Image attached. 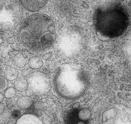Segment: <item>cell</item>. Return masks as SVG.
I'll return each instance as SVG.
<instances>
[{
	"label": "cell",
	"mask_w": 131,
	"mask_h": 124,
	"mask_svg": "<svg viewBox=\"0 0 131 124\" xmlns=\"http://www.w3.org/2000/svg\"><path fill=\"white\" fill-rule=\"evenodd\" d=\"M21 42L28 49L41 52L50 49L56 40L54 23L41 14L30 15L23 21L19 29Z\"/></svg>",
	"instance_id": "obj_1"
},
{
	"label": "cell",
	"mask_w": 131,
	"mask_h": 124,
	"mask_svg": "<svg viewBox=\"0 0 131 124\" xmlns=\"http://www.w3.org/2000/svg\"><path fill=\"white\" fill-rule=\"evenodd\" d=\"M88 72L81 64L67 63L56 70L54 79V89L61 98L75 99L80 98L90 85Z\"/></svg>",
	"instance_id": "obj_2"
},
{
	"label": "cell",
	"mask_w": 131,
	"mask_h": 124,
	"mask_svg": "<svg viewBox=\"0 0 131 124\" xmlns=\"http://www.w3.org/2000/svg\"><path fill=\"white\" fill-rule=\"evenodd\" d=\"M93 21L97 33L108 39L121 36L130 25L127 10L118 2L98 6L94 14Z\"/></svg>",
	"instance_id": "obj_3"
},
{
	"label": "cell",
	"mask_w": 131,
	"mask_h": 124,
	"mask_svg": "<svg viewBox=\"0 0 131 124\" xmlns=\"http://www.w3.org/2000/svg\"><path fill=\"white\" fill-rule=\"evenodd\" d=\"M85 39L82 31L76 27H70L60 34L58 47L65 56L73 57L79 54L84 47Z\"/></svg>",
	"instance_id": "obj_4"
},
{
	"label": "cell",
	"mask_w": 131,
	"mask_h": 124,
	"mask_svg": "<svg viewBox=\"0 0 131 124\" xmlns=\"http://www.w3.org/2000/svg\"><path fill=\"white\" fill-rule=\"evenodd\" d=\"M23 8L17 1H0V30L12 31L22 20Z\"/></svg>",
	"instance_id": "obj_5"
},
{
	"label": "cell",
	"mask_w": 131,
	"mask_h": 124,
	"mask_svg": "<svg viewBox=\"0 0 131 124\" xmlns=\"http://www.w3.org/2000/svg\"><path fill=\"white\" fill-rule=\"evenodd\" d=\"M27 80L29 90L36 96L45 95L51 90L50 79L46 74L41 72H32L28 76Z\"/></svg>",
	"instance_id": "obj_6"
},
{
	"label": "cell",
	"mask_w": 131,
	"mask_h": 124,
	"mask_svg": "<svg viewBox=\"0 0 131 124\" xmlns=\"http://www.w3.org/2000/svg\"><path fill=\"white\" fill-rule=\"evenodd\" d=\"M47 1H23L19 2L22 6L28 11L34 12L39 11L47 4Z\"/></svg>",
	"instance_id": "obj_7"
},
{
	"label": "cell",
	"mask_w": 131,
	"mask_h": 124,
	"mask_svg": "<svg viewBox=\"0 0 131 124\" xmlns=\"http://www.w3.org/2000/svg\"><path fill=\"white\" fill-rule=\"evenodd\" d=\"M15 124H43L41 120L36 115L27 113L18 119Z\"/></svg>",
	"instance_id": "obj_8"
},
{
	"label": "cell",
	"mask_w": 131,
	"mask_h": 124,
	"mask_svg": "<svg viewBox=\"0 0 131 124\" xmlns=\"http://www.w3.org/2000/svg\"><path fill=\"white\" fill-rule=\"evenodd\" d=\"M17 106L20 109H28L33 104V101L28 97H21L17 101Z\"/></svg>",
	"instance_id": "obj_9"
},
{
	"label": "cell",
	"mask_w": 131,
	"mask_h": 124,
	"mask_svg": "<svg viewBox=\"0 0 131 124\" xmlns=\"http://www.w3.org/2000/svg\"><path fill=\"white\" fill-rule=\"evenodd\" d=\"M15 88L19 92H23L28 88V83L24 77L17 78L15 82Z\"/></svg>",
	"instance_id": "obj_10"
},
{
	"label": "cell",
	"mask_w": 131,
	"mask_h": 124,
	"mask_svg": "<svg viewBox=\"0 0 131 124\" xmlns=\"http://www.w3.org/2000/svg\"><path fill=\"white\" fill-rule=\"evenodd\" d=\"M19 73L16 69L9 67L6 68L4 71V75L6 79L9 81H13L17 79Z\"/></svg>",
	"instance_id": "obj_11"
},
{
	"label": "cell",
	"mask_w": 131,
	"mask_h": 124,
	"mask_svg": "<svg viewBox=\"0 0 131 124\" xmlns=\"http://www.w3.org/2000/svg\"><path fill=\"white\" fill-rule=\"evenodd\" d=\"M116 114L115 110L111 109L106 111L103 115V124H113Z\"/></svg>",
	"instance_id": "obj_12"
},
{
	"label": "cell",
	"mask_w": 131,
	"mask_h": 124,
	"mask_svg": "<svg viewBox=\"0 0 131 124\" xmlns=\"http://www.w3.org/2000/svg\"><path fill=\"white\" fill-rule=\"evenodd\" d=\"M28 65L32 69H38L43 66V62L41 59L37 57H32L28 61Z\"/></svg>",
	"instance_id": "obj_13"
},
{
	"label": "cell",
	"mask_w": 131,
	"mask_h": 124,
	"mask_svg": "<svg viewBox=\"0 0 131 124\" xmlns=\"http://www.w3.org/2000/svg\"><path fill=\"white\" fill-rule=\"evenodd\" d=\"M91 111H90V110L86 108L81 109L80 111H79L78 115L79 119L83 121L89 120L91 118Z\"/></svg>",
	"instance_id": "obj_14"
},
{
	"label": "cell",
	"mask_w": 131,
	"mask_h": 124,
	"mask_svg": "<svg viewBox=\"0 0 131 124\" xmlns=\"http://www.w3.org/2000/svg\"><path fill=\"white\" fill-rule=\"evenodd\" d=\"M13 62L15 66L19 68H23L25 66L26 60L24 56L18 54L14 57Z\"/></svg>",
	"instance_id": "obj_15"
},
{
	"label": "cell",
	"mask_w": 131,
	"mask_h": 124,
	"mask_svg": "<svg viewBox=\"0 0 131 124\" xmlns=\"http://www.w3.org/2000/svg\"><path fill=\"white\" fill-rule=\"evenodd\" d=\"M16 94V91L13 87H10L6 89L4 93V97L8 99L14 98Z\"/></svg>",
	"instance_id": "obj_16"
},
{
	"label": "cell",
	"mask_w": 131,
	"mask_h": 124,
	"mask_svg": "<svg viewBox=\"0 0 131 124\" xmlns=\"http://www.w3.org/2000/svg\"><path fill=\"white\" fill-rule=\"evenodd\" d=\"M8 86L7 79L5 77L0 76V92H4Z\"/></svg>",
	"instance_id": "obj_17"
},
{
	"label": "cell",
	"mask_w": 131,
	"mask_h": 124,
	"mask_svg": "<svg viewBox=\"0 0 131 124\" xmlns=\"http://www.w3.org/2000/svg\"><path fill=\"white\" fill-rule=\"evenodd\" d=\"M12 112L9 108L5 109L4 112L2 114V117L5 119H9L12 116Z\"/></svg>",
	"instance_id": "obj_18"
},
{
	"label": "cell",
	"mask_w": 131,
	"mask_h": 124,
	"mask_svg": "<svg viewBox=\"0 0 131 124\" xmlns=\"http://www.w3.org/2000/svg\"><path fill=\"white\" fill-rule=\"evenodd\" d=\"M34 107L36 110H41L43 108V104L41 101H37L34 104Z\"/></svg>",
	"instance_id": "obj_19"
},
{
	"label": "cell",
	"mask_w": 131,
	"mask_h": 124,
	"mask_svg": "<svg viewBox=\"0 0 131 124\" xmlns=\"http://www.w3.org/2000/svg\"><path fill=\"white\" fill-rule=\"evenodd\" d=\"M12 116L15 119H19L21 117V112L19 110H15L12 112Z\"/></svg>",
	"instance_id": "obj_20"
},
{
	"label": "cell",
	"mask_w": 131,
	"mask_h": 124,
	"mask_svg": "<svg viewBox=\"0 0 131 124\" xmlns=\"http://www.w3.org/2000/svg\"><path fill=\"white\" fill-rule=\"evenodd\" d=\"M30 72H31V70L29 69L23 70L22 72V75L24 77H26L28 75H30Z\"/></svg>",
	"instance_id": "obj_21"
},
{
	"label": "cell",
	"mask_w": 131,
	"mask_h": 124,
	"mask_svg": "<svg viewBox=\"0 0 131 124\" xmlns=\"http://www.w3.org/2000/svg\"><path fill=\"white\" fill-rule=\"evenodd\" d=\"M5 109H6V107L4 104L0 103V116L4 112Z\"/></svg>",
	"instance_id": "obj_22"
},
{
	"label": "cell",
	"mask_w": 131,
	"mask_h": 124,
	"mask_svg": "<svg viewBox=\"0 0 131 124\" xmlns=\"http://www.w3.org/2000/svg\"><path fill=\"white\" fill-rule=\"evenodd\" d=\"M52 56V54H51V53H47L46 54H45L43 57V58L44 60H47L49 59L50 58L51 56Z\"/></svg>",
	"instance_id": "obj_23"
},
{
	"label": "cell",
	"mask_w": 131,
	"mask_h": 124,
	"mask_svg": "<svg viewBox=\"0 0 131 124\" xmlns=\"http://www.w3.org/2000/svg\"><path fill=\"white\" fill-rule=\"evenodd\" d=\"M8 54H9V56H16L17 55L19 54V51H15H15H11L10 52H9Z\"/></svg>",
	"instance_id": "obj_24"
},
{
	"label": "cell",
	"mask_w": 131,
	"mask_h": 124,
	"mask_svg": "<svg viewBox=\"0 0 131 124\" xmlns=\"http://www.w3.org/2000/svg\"><path fill=\"white\" fill-rule=\"evenodd\" d=\"M7 41L8 43L11 44L14 43L15 39H14L13 37H11V38H8L7 40Z\"/></svg>",
	"instance_id": "obj_25"
},
{
	"label": "cell",
	"mask_w": 131,
	"mask_h": 124,
	"mask_svg": "<svg viewBox=\"0 0 131 124\" xmlns=\"http://www.w3.org/2000/svg\"><path fill=\"white\" fill-rule=\"evenodd\" d=\"M4 95L2 92H0V103L2 102L4 99Z\"/></svg>",
	"instance_id": "obj_26"
},
{
	"label": "cell",
	"mask_w": 131,
	"mask_h": 124,
	"mask_svg": "<svg viewBox=\"0 0 131 124\" xmlns=\"http://www.w3.org/2000/svg\"><path fill=\"white\" fill-rule=\"evenodd\" d=\"M7 105L8 106V108H9V109H10V108H12V107H13V104H12V102H11V101L8 102V103H7Z\"/></svg>",
	"instance_id": "obj_27"
},
{
	"label": "cell",
	"mask_w": 131,
	"mask_h": 124,
	"mask_svg": "<svg viewBox=\"0 0 131 124\" xmlns=\"http://www.w3.org/2000/svg\"><path fill=\"white\" fill-rule=\"evenodd\" d=\"M77 124H86V123H85L83 121L80 120V121H78V122L77 123Z\"/></svg>",
	"instance_id": "obj_28"
},
{
	"label": "cell",
	"mask_w": 131,
	"mask_h": 124,
	"mask_svg": "<svg viewBox=\"0 0 131 124\" xmlns=\"http://www.w3.org/2000/svg\"><path fill=\"white\" fill-rule=\"evenodd\" d=\"M4 42V40L2 38H0V45L3 43Z\"/></svg>",
	"instance_id": "obj_29"
}]
</instances>
